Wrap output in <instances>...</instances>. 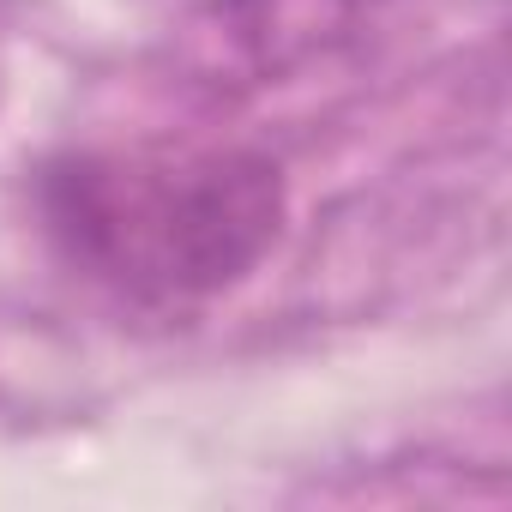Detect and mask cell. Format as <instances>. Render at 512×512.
Wrapping results in <instances>:
<instances>
[{"label":"cell","mask_w":512,"mask_h":512,"mask_svg":"<svg viewBox=\"0 0 512 512\" xmlns=\"http://www.w3.org/2000/svg\"><path fill=\"white\" fill-rule=\"evenodd\" d=\"M55 260L133 308H199L272 260L290 217L266 151H61L31 181Z\"/></svg>","instance_id":"6da1fadb"},{"label":"cell","mask_w":512,"mask_h":512,"mask_svg":"<svg viewBox=\"0 0 512 512\" xmlns=\"http://www.w3.org/2000/svg\"><path fill=\"white\" fill-rule=\"evenodd\" d=\"M211 19L253 79H284L356 43L374 0H217Z\"/></svg>","instance_id":"7a4b0ae2"}]
</instances>
